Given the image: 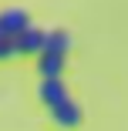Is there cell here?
I'll list each match as a JSON object with an SVG mask.
<instances>
[{
    "instance_id": "52a82bcc",
    "label": "cell",
    "mask_w": 128,
    "mask_h": 131,
    "mask_svg": "<svg viewBox=\"0 0 128 131\" xmlns=\"http://www.w3.org/2000/svg\"><path fill=\"white\" fill-rule=\"evenodd\" d=\"M14 54H20V50H17V40L0 37V61H7V57H14Z\"/></svg>"
},
{
    "instance_id": "5b68a950",
    "label": "cell",
    "mask_w": 128,
    "mask_h": 131,
    "mask_svg": "<svg viewBox=\"0 0 128 131\" xmlns=\"http://www.w3.org/2000/svg\"><path fill=\"white\" fill-rule=\"evenodd\" d=\"M64 61H67V54L41 50V54H37V71H41V77H61V71H64Z\"/></svg>"
},
{
    "instance_id": "8992f818",
    "label": "cell",
    "mask_w": 128,
    "mask_h": 131,
    "mask_svg": "<svg viewBox=\"0 0 128 131\" xmlns=\"http://www.w3.org/2000/svg\"><path fill=\"white\" fill-rule=\"evenodd\" d=\"M44 50L67 54V50H71V37H67V30H47V44H44Z\"/></svg>"
},
{
    "instance_id": "277c9868",
    "label": "cell",
    "mask_w": 128,
    "mask_h": 131,
    "mask_svg": "<svg viewBox=\"0 0 128 131\" xmlns=\"http://www.w3.org/2000/svg\"><path fill=\"white\" fill-rule=\"evenodd\" d=\"M37 94H41V101L47 104V108H54L57 101H64V97H67V88H64V81H61V77H41Z\"/></svg>"
},
{
    "instance_id": "6da1fadb",
    "label": "cell",
    "mask_w": 128,
    "mask_h": 131,
    "mask_svg": "<svg viewBox=\"0 0 128 131\" xmlns=\"http://www.w3.org/2000/svg\"><path fill=\"white\" fill-rule=\"evenodd\" d=\"M51 118H54L57 128H78L81 124V108H78V101L67 94L64 101H57L54 108H51Z\"/></svg>"
},
{
    "instance_id": "3957f363",
    "label": "cell",
    "mask_w": 128,
    "mask_h": 131,
    "mask_svg": "<svg viewBox=\"0 0 128 131\" xmlns=\"http://www.w3.org/2000/svg\"><path fill=\"white\" fill-rule=\"evenodd\" d=\"M44 44H47V30L34 27V24L17 37V50H20V54H34V57H37L41 50H44Z\"/></svg>"
},
{
    "instance_id": "7a4b0ae2",
    "label": "cell",
    "mask_w": 128,
    "mask_h": 131,
    "mask_svg": "<svg viewBox=\"0 0 128 131\" xmlns=\"http://www.w3.org/2000/svg\"><path fill=\"white\" fill-rule=\"evenodd\" d=\"M27 27H31V20H27V14H24V10L14 7V10H4V14H0V37L17 40Z\"/></svg>"
}]
</instances>
